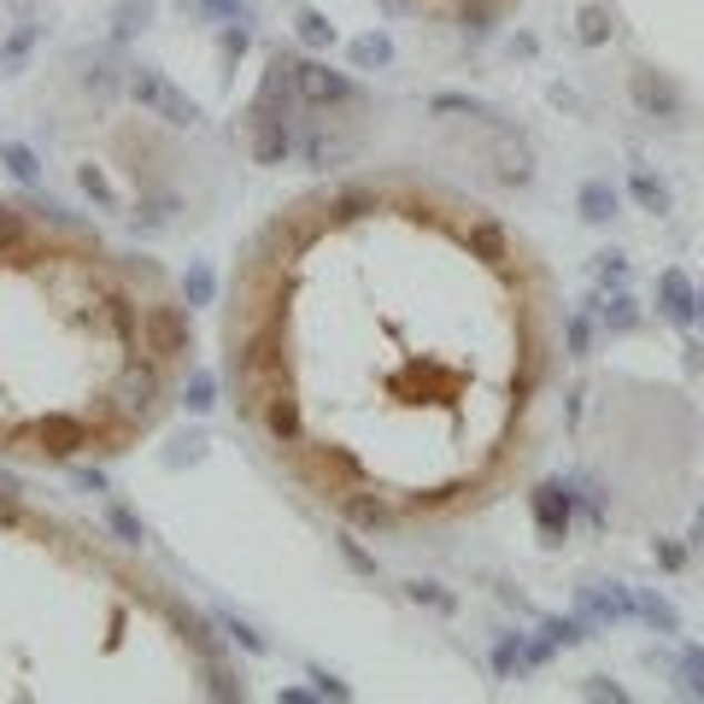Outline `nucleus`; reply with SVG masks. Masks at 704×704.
I'll list each match as a JSON object with an SVG mask.
<instances>
[{
    "label": "nucleus",
    "mask_w": 704,
    "mask_h": 704,
    "mask_svg": "<svg viewBox=\"0 0 704 704\" xmlns=\"http://www.w3.org/2000/svg\"><path fill=\"white\" fill-rule=\"evenodd\" d=\"M218 346L241 434L305 505L359 534H429L534 464L564 305L493 205L364 171L247 235Z\"/></svg>",
    "instance_id": "1"
},
{
    "label": "nucleus",
    "mask_w": 704,
    "mask_h": 704,
    "mask_svg": "<svg viewBox=\"0 0 704 704\" xmlns=\"http://www.w3.org/2000/svg\"><path fill=\"white\" fill-rule=\"evenodd\" d=\"M400 7L418 18H434V24H452V30H487L516 0H400Z\"/></svg>",
    "instance_id": "3"
},
{
    "label": "nucleus",
    "mask_w": 704,
    "mask_h": 704,
    "mask_svg": "<svg viewBox=\"0 0 704 704\" xmlns=\"http://www.w3.org/2000/svg\"><path fill=\"white\" fill-rule=\"evenodd\" d=\"M194 376L182 288L89 223L0 200V452L89 464L141 446Z\"/></svg>",
    "instance_id": "2"
}]
</instances>
